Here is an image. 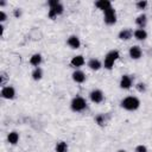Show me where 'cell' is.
I'll list each match as a JSON object with an SVG mask.
<instances>
[{"label": "cell", "mask_w": 152, "mask_h": 152, "mask_svg": "<svg viewBox=\"0 0 152 152\" xmlns=\"http://www.w3.org/2000/svg\"><path fill=\"white\" fill-rule=\"evenodd\" d=\"M140 106V101L135 96H127L121 101V107L127 110H135Z\"/></svg>", "instance_id": "cell-1"}, {"label": "cell", "mask_w": 152, "mask_h": 152, "mask_svg": "<svg viewBox=\"0 0 152 152\" xmlns=\"http://www.w3.org/2000/svg\"><path fill=\"white\" fill-rule=\"evenodd\" d=\"M118 58H119V52H118L116 50H112V51H109V52L106 55V57H104V62H103L104 68L108 69V70H110V69L113 68V65H114V63H115V61H116Z\"/></svg>", "instance_id": "cell-2"}, {"label": "cell", "mask_w": 152, "mask_h": 152, "mask_svg": "<svg viewBox=\"0 0 152 152\" xmlns=\"http://www.w3.org/2000/svg\"><path fill=\"white\" fill-rule=\"evenodd\" d=\"M70 106H71V109H72L74 112H81V110H83V109L87 107V102H86V100H84L83 97L76 96V97L72 99Z\"/></svg>", "instance_id": "cell-3"}, {"label": "cell", "mask_w": 152, "mask_h": 152, "mask_svg": "<svg viewBox=\"0 0 152 152\" xmlns=\"http://www.w3.org/2000/svg\"><path fill=\"white\" fill-rule=\"evenodd\" d=\"M103 13H104L103 18H104V23L106 24L112 25V24H114L116 21V13H115V10L113 7H109L108 10L103 11Z\"/></svg>", "instance_id": "cell-4"}, {"label": "cell", "mask_w": 152, "mask_h": 152, "mask_svg": "<svg viewBox=\"0 0 152 152\" xmlns=\"http://www.w3.org/2000/svg\"><path fill=\"white\" fill-rule=\"evenodd\" d=\"M14 95H15V90H14V88L11 87V86L4 87L2 90H1V96H2L4 99H8V100H10V99H13Z\"/></svg>", "instance_id": "cell-5"}, {"label": "cell", "mask_w": 152, "mask_h": 152, "mask_svg": "<svg viewBox=\"0 0 152 152\" xmlns=\"http://www.w3.org/2000/svg\"><path fill=\"white\" fill-rule=\"evenodd\" d=\"M90 100L94 103H100L103 101V93L100 89H95L90 93Z\"/></svg>", "instance_id": "cell-6"}, {"label": "cell", "mask_w": 152, "mask_h": 152, "mask_svg": "<svg viewBox=\"0 0 152 152\" xmlns=\"http://www.w3.org/2000/svg\"><path fill=\"white\" fill-rule=\"evenodd\" d=\"M63 10H64L63 5H62V4H58L57 6H55V7L50 8V11H49V17H50L51 19H53V18H55V17H57L58 14L63 13Z\"/></svg>", "instance_id": "cell-7"}, {"label": "cell", "mask_w": 152, "mask_h": 152, "mask_svg": "<svg viewBox=\"0 0 152 152\" xmlns=\"http://www.w3.org/2000/svg\"><path fill=\"white\" fill-rule=\"evenodd\" d=\"M132 86V77L128 75H124L120 80V87L122 89H129Z\"/></svg>", "instance_id": "cell-8"}, {"label": "cell", "mask_w": 152, "mask_h": 152, "mask_svg": "<svg viewBox=\"0 0 152 152\" xmlns=\"http://www.w3.org/2000/svg\"><path fill=\"white\" fill-rule=\"evenodd\" d=\"M129 56H131V58H133V59H139V58L141 57V49H140L139 46H137V45L132 46V48L129 49Z\"/></svg>", "instance_id": "cell-9"}, {"label": "cell", "mask_w": 152, "mask_h": 152, "mask_svg": "<svg viewBox=\"0 0 152 152\" xmlns=\"http://www.w3.org/2000/svg\"><path fill=\"white\" fill-rule=\"evenodd\" d=\"M72 80H74L76 83H82V82H84V80H86V75H84L83 71L76 70V71L72 72Z\"/></svg>", "instance_id": "cell-10"}, {"label": "cell", "mask_w": 152, "mask_h": 152, "mask_svg": "<svg viewBox=\"0 0 152 152\" xmlns=\"http://www.w3.org/2000/svg\"><path fill=\"white\" fill-rule=\"evenodd\" d=\"M68 45H69L70 48H72V49H78L80 45H81V42H80L78 37H76V36H70V37L68 38Z\"/></svg>", "instance_id": "cell-11"}, {"label": "cell", "mask_w": 152, "mask_h": 152, "mask_svg": "<svg viewBox=\"0 0 152 152\" xmlns=\"http://www.w3.org/2000/svg\"><path fill=\"white\" fill-rule=\"evenodd\" d=\"M95 6H96L99 10H102V11H106V10H108L109 7H112L110 2L107 1V0H99V1L95 2Z\"/></svg>", "instance_id": "cell-12"}, {"label": "cell", "mask_w": 152, "mask_h": 152, "mask_svg": "<svg viewBox=\"0 0 152 152\" xmlns=\"http://www.w3.org/2000/svg\"><path fill=\"white\" fill-rule=\"evenodd\" d=\"M133 34H134V37H135L138 40H144V39L147 38V32H146L144 28H138V30H135Z\"/></svg>", "instance_id": "cell-13"}, {"label": "cell", "mask_w": 152, "mask_h": 152, "mask_svg": "<svg viewBox=\"0 0 152 152\" xmlns=\"http://www.w3.org/2000/svg\"><path fill=\"white\" fill-rule=\"evenodd\" d=\"M132 34H133V32L129 28H124V30H121L119 32V38L122 39V40H127V39H129L132 37Z\"/></svg>", "instance_id": "cell-14"}, {"label": "cell", "mask_w": 152, "mask_h": 152, "mask_svg": "<svg viewBox=\"0 0 152 152\" xmlns=\"http://www.w3.org/2000/svg\"><path fill=\"white\" fill-rule=\"evenodd\" d=\"M83 64H84V58H83V56L78 55V56L72 57V59H71V65H72V66L78 68V66H81V65H83Z\"/></svg>", "instance_id": "cell-15"}, {"label": "cell", "mask_w": 152, "mask_h": 152, "mask_svg": "<svg viewBox=\"0 0 152 152\" xmlns=\"http://www.w3.org/2000/svg\"><path fill=\"white\" fill-rule=\"evenodd\" d=\"M88 66L91 69V70H99L102 65H101V62L96 58H91L89 62H88Z\"/></svg>", "instance_id": "cell-16"}, {"label": "cell", "mask_w": 152, "mask_h": 152, "mask_svg": "<svg viewBox=\"0 0 152 152\" xmlns=\"http://www.w3.org/2000/svg\"><path fill=\"white\" fill-rule=\"evenodd\" d=\"M146 23H147V19H146V15H145V14H140V15L135 19V24H137L140 28H144L145 25H146Z\"/></svg>", "instance_id": "cell-17"}, {"label": "cell", "mask_w": 152, "mask_h": 152, "mask_svg": "<svg viewBox=\"0 0 152 152\" xmlns=\"http://www.w3.org/2000/svg\"><path fill=\"white\" fill-rule=\"evenodd\" d=\"M30 63H31L32 65H34V66L38 68V65L42 63V56H40L39 53H34V55L30 58Z\"/></svg>", "instance_id": "cell-18"}, {"label": "cell", "mask_w": 152, "mask_h": 152, "mask_svg": "<svg viewBox=\"0 0 152 152\" xmlns=\"http://www.w3.org/2000/svg\"><path fill=\"white\" fill-rule=\"evenodd\" d=\"M7 140H8L10 144L15 145V144L18 142V140H19V134H18L17 132H11V133L8 134V137H7Z\"/></svg>", "instance_id": "cell-19"}, {"label": "cell", "mask_w": 152, "mask_h": 152, "mask_svg": "<svg viewBox=\"0 0 152 152\" xmlns=\"http://www.w3.org/2000/svg\"><path fill=\"white\" fill-rule=\"evenodd\" d=\"M68 151V144L65 141H59L56 145V152H66Z\"/></svg>", "instance_id": "cell-20"}, {"label": "cell", "mask_w": 152, "mask_h": 152, "mask_svg": "<svg viewBox=\"0 0 152 152\" xmlns=\"http://www.w3.org/2000/svg\"><path fill=\"white\" fill-rule=\"evenodd\" d=\"M42 76H43V71H42L40 68H36V69L32 71V78H33V80L38 81V80L42 78Z\"/></svg>", "instance_id": "cell-21"}, {"label": "cell", "mask_w": 152, "mask_h": 152, "mask_svg": "<svg viewBox=\"0 0 152 152\" xmlns=\"http://www.w3.org/2000/svg\"><path fill=\"white\" fill-rule=\"evenodd\" d=\"M147 6V1H138L137 2V7L139 8V10H142V8H145Z\"/></svg>", "instance_id": "cell-22"}, {"label": "cell", "mask_w": 152, "mask_h": 152, "mask_svg": "<svg viewBox=\"0 0 152 152\" xmlns=\"http://www.w3.org/2000/svg\"><path fill=\"white\" fill-rule=\"evenodd\" d=\"M135 152H147V148L144 145H138L135 147Z\"/></svg>", "instance_id": "cell-23"}, {"label": "cell", "mask_w": 152, "mask_h": 152, "mask_svg": "<svg viewBox=\"0 0 152 152\" xmlns=\"http://www.w3.org/2000/svg\"><path fill=\"white\" fill-rule=\"evenodd\" d=\"M96 121H97V124H99V125H103V124H104V115H103V114H101V115L96 116Z\"/></svg>", "instance_id": "cell-24"}, {"label": "cell", "mask_w": 152, "mask_h": 152, "mask_svg": "<svg viewBox=\"0 0 152 152\" xmlns=\"http://www.w3.org/2000/svg\"><path fill=\"white\" fill-rule=\"evenodd\" d=\"M58 4H59V1H57V0H50V1L48 2V5H49V7H50V8H52V7L57 6Z\"/></svg>", "instance_id": "cell-25"}, {"label": "cell", "mask_w": 152, "mask_h": 152, "mask_svg": "<svg viewBox=\"0 0 152 152\" xmlns=\"http://www.w3.org/2000/svg\"><path fill=\"white\" fill-rule=\"evenodd\" d=\"M137 89H138L139 91H141V93L145 91V84H144V83H138V84H137Z\"/></svg>", "instance_id": "cell-26"}, {"label": "cell", "mask_w": 152, "mask_h": 152, "mask_svg": "<svg viewBox=\"0 0 152 152\" xmlns=\"http://www.w3.org/2000/svg\"><path fill=\"white\" fill-rule=\"evenodd\" d=\"M6 18H7L6 13H5L4 11H1V12H0V20H1V21H5V20H6Z\"/></svg>", "instance_id": "cell-27"}, {"label": "cell", "mask_w": 152, "mask_h": 152, "mask_svg": "<svg viewBox=\"0 0 152 152\" xmlns=\"http://www.w3.org/2000/svg\"><path fill=\"white\" fill-rule=\"evenodd\" d=\"M14 17H20V14H21V12H20V10L19 8H17V10H14Z\"/></svg>", "instance_id": "cell-28"}, {"label": "cell", "mask_w": 152, "mask_h": 152, "mask_svg": "<svg viewBox=\"0 0 152 152\" xmlns=\"http://www.w3.org/2000/svg\"><path fill=\"white\" fill-rule=\"evenodd\" d=\"M2 32H4V26L1 25V26H0V34H2Z\"/></svg>", "instance_id": "cell-29"}, {"label": "cell", "mask_w": 152, "mask_h": 152, "mask_svg": "<svg viewBox=\"0 0 152 152\" xmlns=\"http://www.w3.org/2000/svg\"><path fill=\"white\" fill-rule=\"evenodd\" d=\"M118 152H126V151H122V150H121V151H118Z\"/></svg>", "instance_id": "cell-30"}]
</instances>
